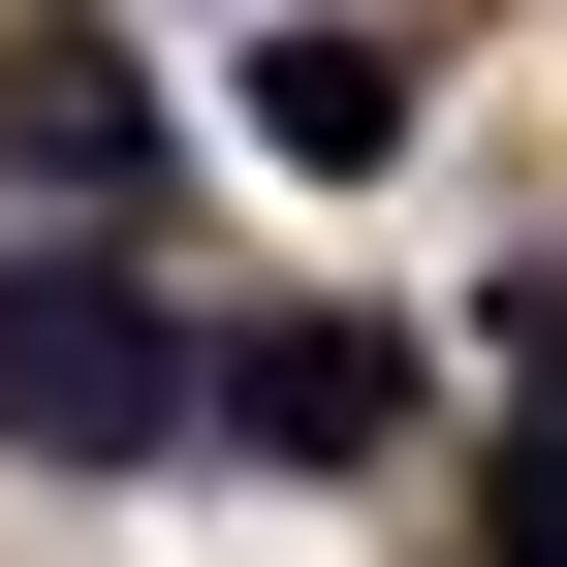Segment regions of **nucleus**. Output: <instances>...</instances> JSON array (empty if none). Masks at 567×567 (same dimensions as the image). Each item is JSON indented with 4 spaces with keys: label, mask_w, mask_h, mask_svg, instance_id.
Wrapping results in <instances>:
<instances>
[{
    "label": "nucleus",
    "mask_w": 567,
    "mask_h": 567,
    "mask_svg": "<svg viewBox=\"0 0 567 567\" xmlns=\"http://www.w3.org/2000/svg\"><path fill=\"white\" fill-rule=\"evenodd\" d=\"M473 567H567V252L505 284V505H473Z\"/></svg>",
    "instance_id": "nucleus-4"
},
{
    "label": "nucleus",
    "mask_w": 567,
    "mask_h": 567,
    "mask_svg": "<svg viewBox=\"0 0 567 567\" xmlns=\"http://www.w3.org/2000/svg\"><path fill=\"white\" fill-rule=\"evenodd\" d=\"M252 126H284V158H410V32H252Z\"/></svg>",
    "instance_id": "nucleus-5"
},
{
    "label": "nucleus",
    "mask_w": 567,
    "mask_h": 567,
    "mask_svg": "<svg viewBox=\"0 0 567 567\" xmlns=\"http://www.w3.org/2000/svg\"><path fill=\"white\" fill-rule=\"evenodd\" d=\"M0 126H32V189H95V221L158 189V63H126L95 0H32V32H0Z\"/></svg>",
    "instance_id": "nucleus-3"
},
{
    "label": "nucleus",
    "mask_w": 567,
    "mask_h": 567,
    "mask_svg": "<svg viewBox=\"0 0 567 567\" xmlns=\"http://www.w3.org/2000/svg\"><path fill=\"white\" fill-rule=\"evenodd\" d=\"M189 442H252V473H379V442H410V316H347V284L221 316V347H189Z\"/></svg>",
    "instance_id": "nucleus-2"
},
{
    "label": "nucleus",
    "mask_w": 567,
    "mask_h": 567,
    "mask_svg": "<svg viewBox=\"0 0 567 567\" xmlns=\"http://www.w3.org/2000/svg\"><path fill=\"white\" fill-rule=\"evenodd\" d=\"M0 442L32 473H158L189 442V316L126 252H0Z\"/></svg>",
    "instance_id": "nucleus-1"
}]
</instances>
